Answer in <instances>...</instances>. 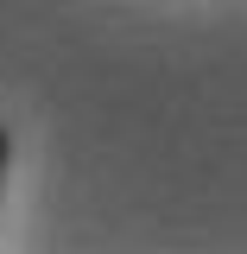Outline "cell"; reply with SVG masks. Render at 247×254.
Here are the masks:
<instances>
[{"mask_svg": "<svg viewBox=\"0 0 247 254\" xmlns=\"http://www.w3.org/2000/svg\"><path fill=\"white\" fill-rule=\"evenodd\" d=\"M6 159H13V146H6V127H0V190H6Z\"/></svg>", "mask_w": 247, "mask_h": 254, "instance_id": "obj_1", "label": "cell"}]
</instances>
